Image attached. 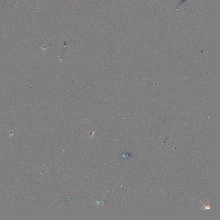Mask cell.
<instances>
[{"label": "cell", "instance_id": "obj_1", "mask_svg": "<svg viewBox=\"0 0 220 220\" xmlns=\"http://www.w3.org/2000/svg\"><path fill=\"white\" fill-rule=\"evenodd\" d=\"M186 1V0H182L181 1V3L183 2V1Z\"/></svg>", "mask_w": 220, "mask_h": 220}]
</instances>
